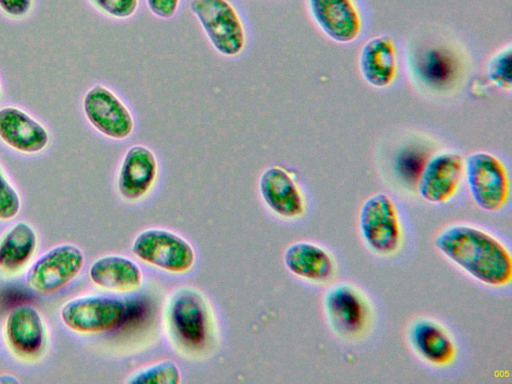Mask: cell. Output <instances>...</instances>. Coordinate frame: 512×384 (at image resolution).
<instances>
[{
  "mask_svg": "<svg viewBox=\"0 0 512 384\" xmlns=\"http://www.w3.org/2000/svg\"><path fill=\"white\" fill-rule=\"evenodd\" d=\"M165 326L172 344L188 356L203 355L212 346V312L206 298L193 287H180L169 296Z\"/></svg>",
  "mask_w": 512,
  "mask_h": 384,
  "instance_id": "7a4b0ae2",
  "label": "cell"
},
{
  "mask_svg": "<svg viewBox=\"0 0 512 384\" xmlns=\"http://www.w3.org/2000/svg\"><path fill=\"white\" fill-rule=\"evenodd\" d=\"M132 252L144 263L173 274L188 272L196 258L185 238L163 228L139 232L132 243Z\"/></svg>",
  "mask_w": 512,
  "mask_h": 384,
  "instance_id": "8992f818",
  "label": "cell"
},
{
  "mask_svg": "<svg viewBox=\"0 0 512 384\" xmlns=\"http://www.w3.org/2000/svg\"><path fill=\"white\" fill-rule=\"evenodd\" d=\"M19 382L20 381L13 375H1L0 376V383H3V384H15V383H19Z\"/></svg>",
  "mask_w": 512,
  "mask_h": 384,
  "instance_id": "f546056e",
  "label": "cell"
},
{
  "mask_svg": "<svg viewBox=\"0 0 512 384\" xmlns=\"http://www.w3.org/2000/svg\"><path fill=\"white\" fill-rule=\"evenodd\" d=\"M436 248L476 280L500 287L510 283L512 260L507 248L491 234L469 225H452L435 239Z\"/></svg>",
  "mask_w": 512,
  "mask_h": 384,
  "instance_id": "6da1fadb",
  "label": "cell"
},
{
  "mask_svg": "<svg viewBox=\"0 0 512 384\" xmlns=\"http://www.w3.org/2000/svg\"><path fill=\"white\" fill-rule=\"evenodd\" d=\"M127 305L108 295H82L66 301L60 309L62 323L78 334H97L122 324Z\"/></svg>",
  "mask_w": 512,
  "mask_h": 384,
  "instance_id": "5b68a950",
  "label": "cell"
},
{
  "mask_svg": "<svg viewBox=\"0 0 512 384\" xmlns=\"http://www.w3.org/2000/svg\"><path fill=\"white\" fill-rule=\"evenodd\" d=\"M512 47L507 44L496 51L488 60L485 73L489 82L503 91L512 88L511 76Z\"/></svg>",
  "mask_w": 512,
  "mask_h": 384,
  "instance_id": "cb8c5ba5",
  "label": "cell"
},
{
  "mask_svg": "<svg viewBox=\"0 0 512 384\" xmlns=\"http://www.w3.org/2000/svg\"><path fill=\"white\" fill-rule=\"evenodd\" d=\"M9 351L23 361L41 357L47 345V329L39 311L22 304L12 308L6 316L3 328Z\"/></svg>",
  "mask_w": 512,
  "mask_h": 384,
  "instance_id": "30bf717a",
  "label": "cell"
},
{
  "mask_svg": "<svg viewBox=\"0 0 512 384\" xmlns=\"http://www.w3.org/2000/svg\"><path fill=\"white\" fill-rule=\"evenodd\" d=\"M105 15L115 19L132 17L139 6V0H90Z\"/></svg>",
  "mask_w": 512,
  "mask_h": 384,
  "instance_id": "484cf974",
  "label": "cell"
},
{
  "mask_svg": "<svg viewBox=\"0 0 512 384\" xmlns=\"http://www.w3.org/2000/svg\"><path fill=\"white\" fill-rule=\"evenodd\" d=\"M33 0H0V9L9 17L21 19L31 11Z\"/></svg>",
  "mask_w": 512,
  "mask_h": 384,
  "instance_id": "f1b7e54d",
  "label": "cell"
},
{
  "mask_svg": "<svg viewBox=\"0 0 512 384\" xmlns=\"http://www.w3.org/2000/svg\"><path fill=\"white\" fill-rule=\"evenodd\" d=\"M158 177V161L154 152L145 145L129 147L120 164L117 190L127 201H139L154 187Z\"/></svg>",
  "mask_w": 512,
  "mask_h": 384,
  "instance_id": "4fadbf2b",
  "label": "cell"
},
{
  "mask_svg": "<svg viewBox=\"0 0 512 384\" xmlns=\"http://www.w3.org/2000/svg\"><path fill=\"white\" fill-rule=\"evenodd\" d=\"M307 9L316 26L336 43H351L361 34V15L354 0H307Z\"/></svg>",
  "mask_w": 512,
  "mask_h": 384,
  "instance_id": "7c38bea8",
  "label": "cell"
},
{
  "mask_svg": "<svg viewBox=\"0 0 512 384\" xmlns=\"http://www.w3.org/2000/svg\"><path fill=\"white\" fill-rule=\"evenodd\" d=\"M0 140L19 153L37 154L48 147L50 134L26 111L5 106L0 108Z\"/></svg>",
  "mask_w": 512,
  "mask_h": 384,
  "instance_id": "2e32d148",
  "label": "cell"
},
{
  "mask_svg": "<svg viewBox=\"0 0 512 384\" xmlns=\"http://www.w3.org/2000/svg\"><path fill=\"white\" fill-rule=\"evenodd\" d=\"M146 4L155 17L170 19L177 13L180 0H146Z\"/></svg>",
  "mask_w": 512,
  "mask_h": 384,
  "instance_id": "83f0119b",
  "label": "cell"
},
{
  "mask_svg": "<svg viewBox=\"0 0 512 384\" xmlns=\"http://www.w3.org/2000/svg\"><path fill=\"white\" fill-rule=\"evenodd\" d=\"M457 65L450 53L443 48H429L419 55L417 73L422 81L433 88H443L456 77Z\"/></svg>",
  "mask_w": 512,
  "mask_h": 384,
  "instance_id": "7402d4cb",
  "label": "cell"
},
{
  "mask_svg": "<svg viewBox=\"0 0 512 384\" xmlns=\"http://www.w3.org/2000/svg\"><path fill=\"white\" fill-rule=\"evenodd\" d=\"M410 341L415 351L431 364L446 365L455 356L451 337L434 321H417L411 328Z\"/></svg>",
  "mask_w": 512,
  "mask_h": 384,
  "instance_id": "44dd1931",
  "label": "cell"
},
{
  "mask_svg": "<svg viewBox=\"0 0 512 384\" xmlns=\"http://www.w3.org/2000/svg\"><path fill=\"white\" fill-rule=\"evenodd\" d=\"M0 97H1V88H0Z\"/></svg>",
  "mask_w": 512,
  "mask_h": 384,
  "instance_id": "4dcf8cb0",
  "label": "cell"
},
{
  "mask_svg": "<svg viewBox=\"0 0 512 384\" xmlns=\"http://www.w3.org/2000/svg\"><path fill=\"white\" fill-rule=\"evenodd\" d=\"M190 10L209 43L225 57L240 55L246 46L245 27L228 0H191Z\"/></svg>",
  "mask_w": 512,
  "mask_h": 384,
  "instance_id": "3957f363",
  "label": "cell"
},
{
  "mask_svg": "<svg viewBox=\"0 0 512 384\" xmlns=\"http://www.w3.org/2000/svg\"><path fill=\"white\" fill-rule=\"evenodd\" d=\"M464 160L455 151L437 152L428 158L416 186L420 196L430 203H445L457 192L463 176Z\"/></svg>",
  "mask_w": 512,
  "mask_h": 384,
  "instance_id": "8fae6325",
  "label": "cell"
},
{
  "mask_svg": "<svg viewBox=\"0 0 512 384\" xmlns=\"http://www.w3.org/2000/svg\"><path fill=\"white\" fill-rule=\"evenodd\" d=\"M82 109L89 124L106 138L122 141L134 132L131 110L114 91L102 84L87 90Z\"/></svg>",
  "mask_w": 512,
  "mask_h": 384,
  "instance_id": "ba28073f",
  "label": "cell"
},
{
  "mask_svg": "<svg viewBox=\"0 0 512 384\" xmlns=\"http://www.w3.org/2000/svg\"><path fill=\"white\" fill-rule=\"evenodd\" d=\"M358 66L368 85L378 89L390 86L397 75V53L393 38L378 35L367 40L359 52Z\"/></svg>",
  "mask_w": 512,
  "mask_h": 384,
  "instance_id": "e0dca14e",
  "label": "cell"
},
{
  "mask_svg": "<svg viewBox=\"0 0 512 384\" xmlns=\"http://www.w3.org/2000/svg\"><path fill=\"white\" fill-rule=\"evenodd\" d=\"M463 173L478 207L494 212L506 205L510 182L506 167L499 158L484 151L471 153L464 160Z\"/></svg>",
  "mask_w": 512,
  "mask_h": 384,
  "instance_id": "277c9868",
  "label": "cell"
},
{
  "mask_svg": "<svg viewBox=\"0 0 512 384\" xmlns=\"http://www.w3.org/2000/svg\"><path fill=\"white\" fill-rule=\"evenodd\" d=\"M181 372L172 360H163L131 373L125 380L128 384H178Z\"/></svg>",
  "mask_w": 512,
  "mask_h": 384,
  "instance_id": "603a6c76",
  "label": "cell"
},
{
  "mask_svg": "<svg viewBox=\"0 0 512 384\" xmlns=\"http://www.w3.org/2000/svg\"><path fill=\"white\" fill-rule=\"evenodd\" d=\"M84 264L85 256L78 246L59 244L44 252L29 266L26 283L37 293H55L73 281Z\"/></svg>",
  "mask_w": 512,
  "mask_h": 384,
  "instance_id": "52a82bcc",
  "label": "cell"
},
{
  "mask_svg": "<svg viewBox=\"0 0 512 384\" xmlns=\"http://www.w3.org/2000/svg\"><path fill=\"white\" fill-rule=\"evenodd\" d=\"M424 163L425 161L423 162V158H418L413 153L405 154L398 159L397 168L406 181H416L417 183Z\"/></svg>",
  "mask_w": 512,
  "mask_h": 384,
  "instance_id": "4316f807",
  "label": "cell"
},
{
  "mask_svg": "<svg viewBox=\"0 0 512 384\" xmlns=\"http://www.w3.org/2000/svg\"><path fill=\"white\" fill-rule=\"evenodd\" d=\"M359 229L367 246L377 254L391 255L401 243V226L393 201L384 193L368 197L359 211Z\"/></svg>",
  "mask_w": 512,
  "mask_h": 384,
  "instance_id": "9c48e42d",
  "label": "cell"
},
{
  "mask_svg": "<svg viewBox=\"0 0 512 384\" xmlns=\"http://www.w3.org/2000/svg\"><path fill=\"white\" fill-rule=\"evenodd\" d=\"M38 247L35 229L25 221H18L0 237V273L13 275L29 264Z\"/></svg>",
  "mask_w": 512,
  "mask_h": 384,
  "instance_id": "ffe728a7",
  "label": "cell"
},
{
  "mask_svg": "<svg viewBox=\"0 0 512 384\" xmlns=\"http://www.w3.org/2000/svg\"><path fill=\"white\" fill-rule=\"evenodd\" d=\"M91 282L102 289L128 292L142 285L141 268L123 255H105L96 259L89 268Z\"/></svg>",
  "mask_w": 512,
  "mask_h": 384,
  "instance_id": "ac0fdd59",
  "label": "cell"
},
{
  "mask_svg": "<svg viewBox=\"0 0 512 384\" xmlns=\"http://www.w3.org/2000/svg\"><path fill=\"white\" fill-rule=\"evenodd\" d=\"M260 196L276 215L293 219L303 215L305 201L301 189L292 174L282 166L272 165L260 175Z\"/></svg>",
  "mask_w": 512,
  "mask_h": 384,
  "instance_id": "9a60e30c",
  "label": "cell"
},
{
  "mask_svg": "<svg viewBox=\"0 0 512 384\" xmlns=\"http://www.w3.org/2000/svg\"><path fill=\"white\" fill-rule=\"evenodd\" d=\"M285 267L294 275L313 282H325L334 273V261L322 247L306 241L290 244L284 252Z\"/></svg>",
  "mask_w": 512,
  "mask_h": 384,
  "instance_id": "d6986e66",
  "label": "cell"
},
{
  "mask_svg": "<svg viewBox=\"0 0 512 384\" xmlns=\"http://www.w3.org/2000/svg\"><path fill=\"white\" fill-rule=\"evenodd\" d=\"M21 210V198L17 189L6 177L0 165V221L14 219Z\"/></svg>",
  "mask_w": 512,
  "mask_h": 384,
  "instance_id": "d4e9b609",
  "label": "cell"
},
{
  "mask_svg": "<svg viewBox=\"0 0 512 384\" xmlns=\"http://www.w3.org/2000/svg\"><path fill=\"white\" fill-rule=\"evenodd\" d=\"M324 309L331 326L341 336H358L367 325V304L350 285L331 287L324 296Z\"/></svg>",
  "mask_w": 512,
  "mask_h": 384,
  "instance_id": "5bb4252c",
  "label": "cell"
}]
</instances>
